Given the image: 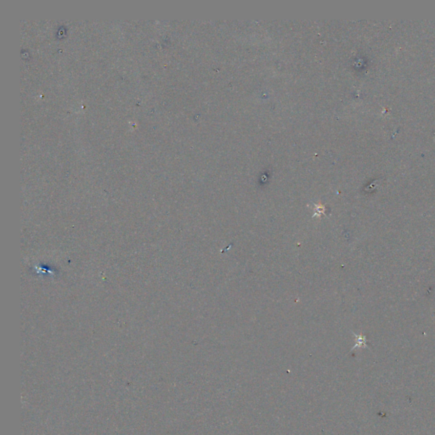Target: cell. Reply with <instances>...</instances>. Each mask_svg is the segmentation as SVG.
<instances>
[{
    "label": "cell",
    "mask_w": 435,
    "mask_h": 435,
    "mask_svg": "<svg viewBox=\"0 0 435 435\" xmlns=\"http://www.w3.org/2000/svg\"><path fill=\"white\" fill-rule=\"evenodd\" d=\"M325 210H326V207L324 206H322V205H314L313 218L322 216L323 214H325Z\"/></svg>",
    "instance_id": "1"
}]
</instances>
